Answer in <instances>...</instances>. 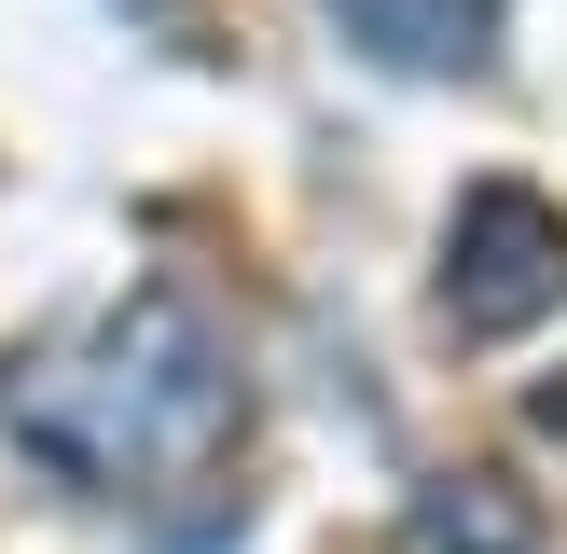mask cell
Returning a JSON list of instances; mask_svg holds the SVG:
<instances>
[{"mask_svg": "<svg viewBox=\"0 0 567 554\" xmlns=\"http://www.w3.org/2000/svg\"><path fill=\"white\" fill-rule=\"evenodd\" d=\"M249 416V375L181 291L111 305L97 332L14 360L0 375V430L14 458H42L55 485H153V471H208Z\"/></svg>", "mask_w": 567, "mask_h": 554, "instance_id": "1", "label": "cell"}, {"mask_svg": "<svg viewBox=\"0 0 567 554\" xmlns=\"http://www.w3.org/2000/svg\"><path fill=\"white\" fill-rule=\"evenodd\" d=\"M567 305V208L526 181H471L457 222H443V319L471 347H513Z\"/></svg>", "mask_w": 567, "mask_h": 554, "instance_id": "2", "label": "cell"}, {"mask_svg": "<svg viewBox=\"0 0 567 554\" xmlns=\"http://www.w3.org/2000/svg\"><path fill=\"white\" fill-rule=\"evenodd\" d=\"M332 28H347L360 55H388V70H430V83H471L498 55V0H319Z\"/></svg>", "mask_w": 567, "mask_h": 554, "instance_id": "3", "label": "cell"}, {"mask_svg": "<svg viewBox=\"0 0 567 554\" xmlns=\"http://www.w3.org/2000/svg\"><path fill=\"white\" fill-rule=\"evenodd\" d=\"M415 554H540V499L513 485V471H443V485H415Z\"/></svg>", "mask_w": 567, "mask_h": 554, "instance_id": "4", "label": "cell"}, {"mask_svg": "<svg viewBox=\"0 0 567 554\" xmlns=\"http://www.w3.org/2000/svg\"><path fill=\"white\" fill-rule=\"evenodd\" d=\"M138 14H153V0H138Z\"/></svg>", "mask_w": 567, "mask_h": 554, "instance_id": "5", "label": "cell"}]
</instances>
